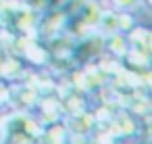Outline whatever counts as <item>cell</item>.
<instances>
[{"instance_id":"3957f363","label":"cell","mask_w":152,"mask_h":144,"mask_svg":"<svg viewBox=\"0 0 152 144\" xmlns=\"http://www.w3.org/2000/svg\"><path fill=\"white\" fill-rule=\"evenodd\" d=\"M0 65H2V67H0V73H2V77H4V79H15V77L21 73L19 63H17V61H13V59L4 61V63H0Z\"/></svg>"},{"instance_id":"5b68a950","label":"cell","mask_w":152,"mask_h":144,"mask_svg":"<svg viewBox=\"0 0 152 144\" xmlns=\"http://www.w3.org/2000/svg\"><path fill=\"white\" fill-rule=\"evenodd\" d=\"M108 46H110V52H115V54H127V42L123 40V38H119L117 34L108 40Z\"/></svg>"},{"instance_id":"277c9868","label":"cell","mask_w":152,"mask_h":144,"mask_svg":"<svg viewBox=\"0 0 152 144\" xmlns=\"http://www.w3.org/2000/svg\"><path fill=\"white\" fill-rule=\"evenodd\" d=\"M25 52H27V57L31 59V61H36V63H46L48 61V54H46V50H42L40 46H36V44H29L27 48H25Z\"/></svg>"},{"instance_id":"8992f818","label":"cell","mask_w":152,"mask_h":144,"mask_svg":"<svg viewBox=\"0 0 152 144\" xmlns=\"http://www.w3.org/2000/svg\"><path fill=\"white\" fill-rule=\"evenodd\" d=\"M69 132L65 127H50L48 134L44 136V140H54V142H61V140H67Z\"/></svg>"},{"instance_id":"ba28073f","label":"cell","mask_w":152,"mask_h":144,"mask_svg":"<svg viewBox=\"0 0 152 144\" xmlns=\"http://www.w3.org/2000/svg\"><path fill=\"white\" fill-rule=\"evenodd\" d=\"M7 98H9V90H7L2 84H0V104H2V102H7Z\"/></svg>"},{"instance_id":"52a82bcc","label":"cell","mask_w":152,"mask_h":144,"mask_svg":"<svg viewBox=\"0 0 152 144\" xmlns=\"http://www.w3.org/2000/svg\"><path fill=\"white\" fill-rule=\"evenodd\" d=\"M135 2H137V0H113V4L119 7V9H131Z\"/></svg>"},{"instance_id":"6da1fadb","label":"cell","mask_w":152,"mask_h":144,"mask_svg":"<svg viewBox=\"0 0 152 144\" xmlns=\"http://www.w3.org/2000/svg\"><path fill=\"white\" fill-rule=\"evenodd\" d=\"M29 129H34L31 121L23 113H13L0 121V140H34L25 136Z\"/></svg>"},{"instance_id":"7a4b0ae2","label":"cell","mask_w":152,"mask_h":144,"mask_svg":"<svg viewBox=\"0 0 152 144\" xmlns=\"http://www.w3.org/2000/svg\"><path fill=\"white\" fill-rule=\"evenodd\" d=\"M131 42H133V50H140V52H146L148 54V48H150V32L148 29H133Z\"/></svg>"}]
</instances>
